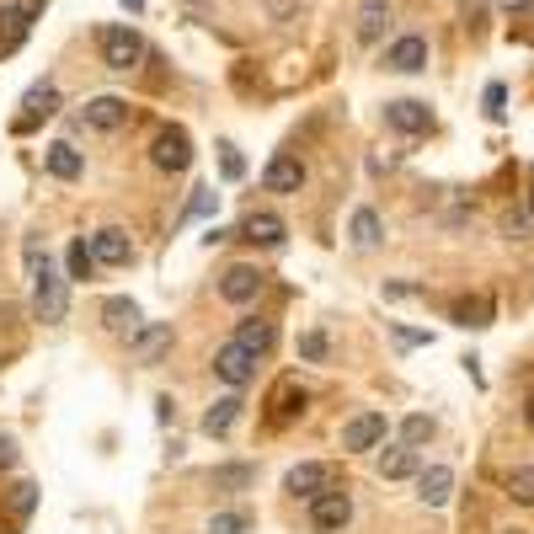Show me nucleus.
<instances>
[{"mask_svg":"<svg viewBox=\"0 0 534 534\" xmlns=\"http://www.w3.org/2000/svg\"><path fill=\"white\" fill-rule=\"evenodd\" d=\"M267 406H273V412H267L273 422H294V417L305 412V390H300V380H294V374H289V380H278V385H273V401H267Z\"/></svg>","mask_w":534,"mask_h":534,"instance_id":"18","label":"nucleus"},{"mask_svg":"<svg viewBox=\"0 0 534 534\" xmlns=\"http://www.w3.org/2000/svg\"><path fill=\"white\" fill-rule=\"evenodd\" d=\"M502 102H508V91H502V86H486V118H492V123H502Z\"/></svg>","mask_w":534,"mask_h":534,"instance_id":"34","label":"nucleus"},{"mask_svg":"<svg viewBox=\"0 0 534 534\" xmlns=\"http://www.w3.org/2000/svg\"><path fill=\"white\" fill-rule=\"evenodd\" d=\"M508 497H513V502H524V508H534V460H529V465H518L513 476H508Z\"/></svg>","mask_w":534,"mask_h":534,"instance_id":"29","label":"nucleus"},{"mask_svg":"<svg viewBox=\"0 0 534 534\" xmlns=\"http://www.w3.org/2000/svg\"><path fill=\"white\" fill-rule=\"evenodd\" d=\"M102 321L113 326V332H129V337H134V332H139V305H134V300H107V305H102Z\"/></svg>","mask_w":534,"mask_h":534,"instance_id":"26","label":"nucleus"},{"mask_svg":"<svg viewBox=\"0 0 534 534\" xmlns=\"http://www.w3.org/2000/svg\"><path fill=\"white\" fill-rule=\"evenodd\" d=\"M33 17H38V0H6V6H0V59L17 54L22 43H27Z\"/></svg>","mask_w":534,"mask_h":534,"instance_id":"5","label":"nucleus"},{"mask_svg":"<svg viewBox=\"0 0 534 534\" xmlns=\"http://www.w3.org/2000/svg\"><path fill=\"white\" fill-rule=\"evenodd\" d=\"M353 518V497L348 486H321L316 497H310V524H316L321 534H342Z\"/></svg>","mask_w":534,"mask_h":534,"instance_id":"3","label":"nucleus"},{"mask_svg":"<svg viewBox=\"0 0 534 534\" xmlns=\"http://www.w3.org/2000/svg\"><path fill=\"white\" fill-rule=\"evenodd\" d=\"M150 161H155V171H171V177H182L187 166H193V139H187V129H161L150 139Z\"/></svg>","mask_w":534,"mask_h":534,"instance_id":"4","label":"nucleus"},{"mask_svg":"<svg viewBox=\"0 0 534 534\" xmlns=\"http://www.w3.org/2000/svg\"><path fill=\"white\" fill-rule=\"evenodd\" d=\"M524 225H529L524 214H508V219H502V230H508V235H524Z\"/></svg>","mask_w":534,"mask_h":534,"instance_id":"38","label":"nucleus"},{"mask_svg":"<svg viewBox=\"0 0 534 534\" xmlns=\"http://www.w3.org/2000/svg\"><path fill=\"white\" fill-rule=\"evenodd\" d=\"M214 380H225L230 390H241V385H251V374H257V353L251 348H241V342H225V348H214Z\"/></svg>","mask_w":534,"mask_h":534,"instance_id":"6","label":"nucleus"},{"mask_svg":"<svg viewBox=\"0 0 534 534\" xmlns=\"http://www.w3.org/2000/svg\"><path fill=\"white\" fill-rule=\"evenodd\" d=\"M22 107H27V113L17 118V134H27L38 118H54V113H59V91H54V86H33V91H27V102H22Z\"/></svg>","mask_w":534,"mask_h":534,"instance_id":"19","label":"nucleus"},{"mask_svg":"<svg viewBox=\"0 0 534 534\" xmlns=\"http://www.w3.org/2000/svg\"><path fill=\"white\" fill-rule=\"evenodd\" d=\"M412 481H417V502H422V508H444L449 492H454V470L449 465H422Z\"/></svg>","mask_w":534,"mask_h":534,"instance_id":"11","label":"nucleus"},{"mask_svg":"<svg viewBox=\"0 0 534 534\" xmlns=\"http://www.w3.org/2000/svg\"><path fill=\"white\" fill-rule=\"evenodd\" d=\"M219 166H225V177L235 182V177H241V171H246V161H241V155H235L230 145H225V155H219Z\"/></svg>","mask_w":534,"mask_h":534,"instance_id":"37","label":"nucleus"},{"mask_svg":"<svg viewBox=\"0 0 534 534\" xmlns=\"http://www.w3.org/2000/svg\"><path fill=\"white\" fill-rule=\"evenodd\" d=\"M417 470H422V454H417L412 444L380 449V476H385V481H406V476H417Z\"/></svg>","mask_w":534,"mask_h":534,"instance_id":"16","label":"nucleus"},{"mask_svg":"<svg viewBox=\"0 0 534 534\" xmlns=\"http://www.w3.org/2000/svg\"><path fill=\"white\" fill-rule=\"evenodd\" d=\"M214 486H251V465H225V470H214Z\"/></svg>","mask_w":534,"mask_h":534,"instance_id":"33","label":"nucleus"},{"mask_svg":"<svg viewBox=\"0 0 534 534\" xmlns=\"http://www.w3.org/2000/svg\"><path fill=\"white\" fill-rule=\"evenodd\" d=\"M433 433H438V422H433V417H422V412L401 422V444H412V449H422Z\"/></svg>","mask_w":534,"mask_h":534,"instance_id":"30","label":"nucleus"},{"mask_svg":"<svg viewBox=\"0 0 534 534\" xmlns=\"http://www.w3.org/2000/svg\"><path fill=\"white\" fill-rule=\"evenodd\" d=\"M17 460V449H11V438H0V465H11Z\"/></svg>","mask_w":534,"mask_h":534,"instance_id":"39","label":"nucleus"},{"mask_svg":"<svg viewBox=\"0 0 534 534\" xmlns=\"http://www.w3.org/2000/svg\"><path fill=\"white\" fill-rule=\"evenodd\" d=\"M502 534H524V529H502Z\"/></svg>","mask_w":534,"mask_h":534,"instance_id":"44","label":"nucleus"},{"mask_svg":"<svg viewBox=\"0 0 534 534\" xmlns=\"http://www.w3.org/2000/svg\"><path fill=\"white\" fill-rule=\"evenodd\" d=\"M348 235H353V246L358 251H374L385 241V219L374 214V209H353V225H348Z\"/></svg>","mask_w":534,"mask_h":534,"instance_id":"22","label":"nucleus"},{"mask_svg":"<svg viewBox=\"0 0 534 534\" xmlns=\"http://www.w3.org/2000/svg\"><path fill=\"white\" fill-rule=\"evenodd\" d=\"M70 273H59V267L43 257L38 267H33V310H38V321H49V326H59L70 316Z\"/></svg>","mask_w":534,"mask_h":534,"instance_id":"1","label":"nucleus"},{"mask_svg":"<svg viewBox=\"0 0 534 534\" xmlns=\"http://www.w3.org/2000/svg\"><path fill=\"white\" fill-rule=\"evenodd\" d=\"M262 187H267V193H278V198L300 193V187H305V161H300V155H273L267 171H262Z\"/></svg>","mask_w":534,"mask_h":534,"instance_id":"8","label":"nucleus"},{"mask_svg":"<svg viewBox=\"0 0 534 534\" xmlns=\"http://www.w3.org/2000/svg\"><path fill=\"white\" fill-rule=\"evenodd\" d=\"M300 358H305V364H326V358H332V337H326V332H305L300 337Z\"/></svg>","mask_w":534,"mask_h":534,"instance_id":"31","label":"nucleus"},{"mask_svg":"<svg viewBox=\"0 0 534 534\" xmlns=\"http://www.w3.org/2000/svg\"><path fill=\"white\" fill-rule=\"evenodd\" d=\"M529 219H534V193H529Z\"/></svg>","mask_w":534,"mask_h":534,"instance_id":"43","label":"nucleus"},{"mask_svg":"<svg viewBox=\"0 0 534 534\" xmlns=\"http://www.w3.org/2000/svg\"><path fill=\"white\" fill-rule=\"evenodd\" d=\"M235 342H241V348H251V353H267V348L278 342V332H273V321H257V316H251V321L235 326Z\"/></svg>","mask_w":534,"mask_h":534,"instance_id":"25","label":"nucleus"},{"mask_svg":"<svg viewBox=\"0 0 534 534\" xmlns=\"http://www.w3.org/2000/svg\"><path fill=\"white\" fill-rule=\"evenodd\" d=\"M166 342H171V326H150L145 337H134V358H139V364H155Z\"/></svg>","mask_w":534,"mask_h":534,"instance_id":"28","label":"nucleus"},{"mask_svg":"<svg viewBox=\"0 0 534 534\" xmlns=\"http://www.w3.org/2000/svg\"><path fill=\"white\" fill-rule=\"evenodd\" d=\"M449 316H454V326H492V300L476 294V300H460Z\"/></svg>","mask_w":534,"mask_h":534,"instance_id":"27","label":"nucleus"},{"mask_svg":"<svg viewBox=\"0 0 534 534\" xmlns=\"http://www.w3.org/2000/svg\"><path fill=\"white\" fill-rule=\"evenodd\" d=\"M246 529H251V513H246V508L214 513V518H209V534H246Z\"/></svg>","mask_w":534,"mask_h":534,"instance_id":"32","label":"nucleus"},{"mask_svg":"<svg viewBox=\"0 0 534 534\" xmlns=\"http://www.w3.org/2000/svg\"><path fill=\"white\" fill-rule=\"evenodd\" d=\"M422 342H433L428 332H412V326H396V348H422Z\"/></svg>","mask_w":534,"mask_h":534,"instance_id":"35","label":"nucleus"},{"mask_svg":"<svg viewBox=\"0 0 534 534\" xmlns=\"http://www.w3.org/2000/svg\"><path fill=\"white\" fill-rule=\"evenodd\" d=\"M257 294H262V273H257V267H225V278H219V300H225V305H251V300H257Z\"/></svg>","mask_w":534,"mask_h":534,"instance_id":"10","label":"nucleus"},{"mask_svg":"<svg viewBox=\"0 0 534 534\" xmlns=\"http://www.w3.org/2000/svg\"><path fill=\"white\" fill-rule=\"evenodd\" d=\"M385 70H396V75H417V70H428V38H422V33L396 38V43L385 49Z\"/></svg>","mask_w":534,"mask_h":534,"instance_id":"9","label":"nucleus"},{"mask_svg":"<svg viewBox=\"0 0 534 534\" xmlns=\"http://www.w3.org/2000/svg\"><path fill=\"white\" fill-rule=\"evenodd\" d=\"M385 123L396 134H428L433 129V113L422 102H412V97H401V102H385Z\"/></svg>","mask_w":534,"mask_h":534,"instance_id":"12","label":"nucleus"},{"mask_svg":"<svg viewBox=\"0 0 534 534\" xmlns=\"http://www.w3.org/2000/svg\"><path fill=\"white\" fill-rule=\"evenodd\" d=\"M123 6H129V11H145V0H123Z\"/></svg>","mask_w":534,"mask_h":534,"instance_id":"42","label":"nucleus"},{"mask_svg":"<svg viewBox=\"0 0 534 534\" xmlns=\"http://www.w3.org/2000/svg\"><path fill=\"white\" fill-rule=\"evenodd\" d=\"M390 27V0H364L358 6V43H380Z\"/></svg>","mask_w":534,"mask_h":534,"instance_id":"20","label":"nucleus"},{"mask_svg":"<svg viewBox=\"0 0 534 534\" xmlns=\"http://www.w3.org/2000/svg\"><path fill=\"white\" fill-rule=\"evenodd\" d=\"M524 422H529V428H534V396L524 401Z\"/></svg>","mask_w":534,"mask_h":534,"instance_id":"41","label":"nucleus"},{"mask_svg":"<svg viewBox=\"0 0 534 534\" xmlns=\"http://www.w3.org/2000/svg\"><path fill=\"white\" fill-rule=\"evenodd\" d=\"M321 486H332V470H326V465H294L289 476H284V492L289 497H305V502L316 497Z\"/></svg>","mask_w":534,"mask_h":534,"instance_id":"17","label":"nucleus"},{"mask_svg":"<svg viewBox=\"0 0 534 534\" xmlns=\"http://www.w3.org/2000/svg\"><path fill=\"white\" fill-rule=\"evenodd\" d=\"M497 6H502V11H524L529 0H497Z\"/></svg>","mask_w":534,"mask_h":534,"instance_id":"40","label":"nucleus"},{"mask_svg":"<svg viewBox=\"0 0 534 534\" xmlns=\"http://www.w3.org/2000/svg\"><path fill=\"white\" fill-rule=\"evenodd\" d=\"M81 118H86V129L113 134V129H123V123H129V102H118V97H91Z\"/></svg>","mask_w":534,"mask_h":534,"instance_id":"15","label":"nucleus"},{"mask_svg":"<svg viewBox=\"0 0 534 534\" xmlns=\"http://www.w3.org/2000/svg\"><path fill=\"white\" fill-rule=\"evenodd\" d=\"M43 166H49V177H59V182H75L81 177V150L75 145H65V139H59V145H49V155H43Z\"/></svg>","mask_w":534,"mask_h":534,"instance_id":"23","label":"nucleus"},{"mask_svg":"<svg viewBox=\"0 0 534 534\" xmlns=\"http://www.w3.org/2000/svg\"><path fill=\"white\" fill-rule=\"evenodd\" d=\"M33 492H38V486H33V481H22V486H17V497H11V508H17V513H33Z\"/></svg>","mask_w":534,"mask_h":534,"instance_id":"36","label":"nucleus"},{"mask_svg":"<svg viewBox=\"0 0 534 534\" xmlns=\"http://www.w3.org/2000/svg\"><path fill=\"white\" fill-rule=\"evenodd\" d=\"M97 257H91V246L86 241H70V251H65V273H70V284H91L97 278Z\"/></svg>","mask_w":534,"mask_h":534,"instance_id":"24","label":"nucleus"},{"mask_svg":"<svg viewBox=\"0 0 534 534\" xmlns=\"http://www.w3.org/2000/svg\"><path fill=\"white\" fill-rule=\"evenodd\" d=\"M241 235L251 246H284V219H278V214H246Z\"/></svg>","mask_w":534,"mask_h":534,"instance_id":"21","label":"nucleus"},{"mask_svg":"<svg viewBox=\"0 0 534 534\" xmlns=\"http://www.w3.org/2000/svg\"><path fill=\"white\" fill-rule=\"evenodd\" d=\"M385 433H390L385 412H358L348 428H342V449H348V454H369V449L385 444Z\"/></svg>","mask_w":534,"mask_h":534,"instance_id":"7","label":"nucleus"},{"mask_svg":"<svg viewBox=\"0 0 534 534\" xmlns=\"http://www.w3.org/2000/svg\"><path fill=\"white\" fill-rule=\"evenodd\" d=\"M241 412H246V401H241V390H230V396H219L209 412H203V433L209 438H225L235 422H241Z\"/></svg>","mask_w":534,"mask_h":534,"instance_id":"14","label":"nucleus"},{"mask_svg":"<svg viewBox=\"0 0 534 534\" xmlns=\"http://www.w3.org/2000/svg\"><path fill=\"white\" fill-rule=\"evenodd\" d=\"M91 257H97L102 267H129L134 262V241L123 230H97L91 235Z\"/></svg>","mask_w":534,"mask_h":534,"instance_id":"13","label":"nucleus"},{"mask_svg":"<svg viewBox=\"0 0 534 534\" xmlns=\"http://www.w3.org/2000/svg\"><path fill=\"white\" fill-rule=\"evenodd\" d=\"M97 49H102V65L107 70H134L145 59V38L134 33L129 22H107L97 33Z\"/></svg>","mask_w":534,"mask_h":534,"instance_id":"2","label":"nucleus"}]
</instances>
